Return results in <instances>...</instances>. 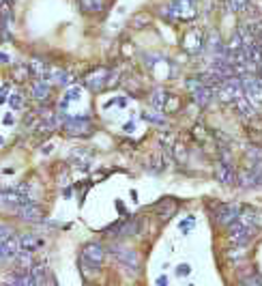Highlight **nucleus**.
I'll use <instances>...</instances> for the list:
<instances>
[{"mask_svg":"<svg viewBox=\"0 0 262 286\" xmlns=\"http://www.w3.org/2000/svg\"><path fill=\"white\" fill-rule=\"evenodd\" d=\"M215 178L222 185H234L236 183V170L228 162H217L215 166Z\"/></svg>","mask_w":262,"mask_h":286,"instance_id":"11","label":"nucleus"},{"mask_svg":"<svg viewBox=\"0 0 262 286\" xmlns=\"http://www.w3.org/2000/svg\"><path fill=\"white\" fill-rule=\"evenodd\" d=\"M168 92H166V88H155L150 92V97H148V102H150V108L152 110H157V112H164L166 110V106H168Z\"/></svg>","mask_w":262,"mask_h":286,"instance_id":"14","label":"nucleus"},{"mask_svg":"<svg viewBox=\"0 0 262 286\" xmlns=\"http://www.w3.org/2000/svg\"><path fill=\"white\" fill-rule=\"evenodd\" d=\"M16 123V118H13V114H4V125H13Z\"/></svg>","mask_w":262,"mask_h":286,"instance_id":"30","label":"nucleus"},{"mask_svg":"<svg viewBox=\"0 0 262 286\" xmlns=\"http://www.w3.org/2000/svg\"><path fill=\"white\" fill-rule=\"evenodd\" d=\"M0 144H4V138H2V136H0Z\"/></svg>","mask_w":262,"mask_h":286,"instance_id":"33","label":"nucleus"},{"mask_svg":"<svg viewBox=\"0 0 262 286\" xmlns=\"http://www.w3.org/2000/svg\"><path fill=\"white\" fill-rule=\"evenodd\" d=\"M210 216H213V220H215L220 226H226V228H228L232 222L238 220V216H241V209H238V206H234V204L217 202L213 209H210Z\"/></svg>","mask_w":262,"mask_h":286,"instance_id":"6","label":"nucleus"},{"mask_svg":"<svg viewBox=\"0 0 262 286\" xmlns=\"http://www.w3.org/2000/svg\"><path fill=\"white\" fill-rule=\"evenodd\" d=\"M174 153H176V160H178V162H185V160H187V146H185V144H176Z\"/></svg>","mask_w":262,"mask_h":286,"instance_id":"28","label":"nucleus"},{"mask_svg":"<svg viewBox=\"0 0 262 286\" xmlns=\"http://www.w3.org/2000/svg\"><path fill=\"white\" fill-rule=\"evenodd\" d=\"M252 176H254V183H256V188H262V164L258 166H252Z\"/></svg>","mask_w":262,"mask_h":286,"instance_id":"25","label":"nucleus"},{"mask_svg":"<svg viewBox=\"0 0 262 286\" xmlns=\"http://www.w3.org/2000/svg\"><path fill=\"white\" fill-rule=\"evenodd\" d=\"M30 92H32V99H34V102L48 104V99L52 97V84H50L48 80H41V78H39L37 82H32Z\"/></svg>","mask_w":262,"mask_h":286,"instance_id":"12","label":"nucleus"},{"mask_svg":"<svg viewBox=\"0 0 262 286\" xmlns=\"http://www.w3.org/2000/svg\"><path fill=\"white\" fill-rule=\"evenodd\" d=\"M13 260H16L18 271H30V269L34 267V256H32V252H24V250H20L18 256H16Z\"/></svg>","mask_w":262,"mask_h":286,"instance_id":"17","label":"nucleus"},{"mask_svg":"<svg viewBox=\"0 0 262 286\" xmlns=\"http://www.w3.org/2000/svg\"><path fill=\"white\" fill-rule=\"evenodd\" d=\"M155 211H157V216L162 220H170L174 213H176V200H172V198L162 200V202L155 204Z\"/></svg>","mask_w":262,"mask_h":286,"instance_id":"15","label":"nucleus"},{"mask_svg":"<svg viewBox=\"0 0 262 286\" xmlns=\"http://www.w3.org/2000/svg\"><path fill=\"white\" fill-rule=\"evenodd\" d=\"M254 234H256V228L247 226L243 224V222H232V224L228 226V239L234 248H245L247 243H250L254 239Z\"/></svg>","mask_w":262,"mask_h":286,"instance_id":"3","label":"nucleus"},{"mask_svg":"<svg viewBox=\"0 0 262 286\" xmlns=\"http://www.w3.org/2000/svg\"><path fill=\"white\" fill-rule=\"evenodd\" d=\"M18 241H20V250H24V252H34V250L43 248V239L37 237V234H32V232L18 234Z\"/></svg>","mask_w":262,"mask_h":286,"instance_id":"13","label":"nucleus"},{"mask_svg":"<svg viewBox=\"0 0 262 286\" xmlns=\"http://www.w3.org/2000/svg\"><path fill=\"white\" fill-rule=\"evenodd\" d=\"M6 104L11 106V110H24L26 108L24 95H22V92H11V95L6 97Z\"/></svg>","mask_w":262,"mask_h":286,"instance_id":"22","label":"nucleus"},{"mask_svg":"<svg viewBox=\"0 0 262 286\" xmlns=\"http://www.w3.org/2000/svg\"><path fill=\"white\" fill-rule=\"evenodd\" d=\"M80 258H82L84 267H90V269H99L101 262L106 258V250L101 243L97 241H90V243H84L82 246V252H80Z\"/></svg>","mask_w":262,"mask_h":286,"instance_id":"2","label":"nucleus"},{"mask_svg":"<svg viewBox=\"0 0 262 286\" xmlns=\"http://www.w3.org/2000/svg\"><path fill=\"white\" fill-rule=\"evenodd\" d=\"M131 28H136V30H142V28H146L150 24V16L148 13H138V16L131 18Z\"/></svg>","mask_w":262,"mask_h":286,"instance_id":"21","label":"nucleus"},{"mask_svg":"<svg viewBox=\"0 0 262 286\" xmlns=\"http://www.w3.org/2000/svg\"><path fill=\"white\" fill-rule=\"evenodd\" d=\"M0 62H9V56H6V54H0Z\"/></svg>","mask_w":262,"mask_h":286,"instance_id":"32","label":"nucleus"},{"mask_svg":"<svg viewBox=\"0 0 262 286\" xmlns=\"http://www.w3.org/2000/svg\"><path fill=\"white\" fill-rule=\"evenodd\" d=\"M78 4L84 13H90V16L106 11V0H78Z\"/></svg>","mask_w":262,"mask_h":286,"instance_id":"16","label":"nucleus"},{"mask_svg":"<svg viewBox=\"0 0 262 286\" xmlns=\"http://www.w3.org/2000/svg\"><path fill=\"white\" fill-rule=\"evenodd\" d=\"M110 252L114 254V258L118 260L125 269L134 271V274H138V271H140V256H138L136 250L125 248V246H118V243H116V246L110 248Z\"/></svg>","mask_w":262,"mask_h":286,"instance_id":"4","label":"nucleus"},{"mask_svg":"<svg viewBox=\"0 0 262 286\" xmlns=\"http://www.w3.org/2000/svg\"><path fill=\"white\" fill-rule=\"evenodd\" d=\"M142 116H144V120H148L150 125H157V127H166V125H168V123H166V118H164V114H162V112H157V110L144 112Z\"/></svg>","mask_w":262,"mask_h":286,"instance_id":"20","label":"nucleus"},{"mask_svg":"<svg viewBox=\"0 0 262 286\" xmlns=\"http://www.w3.org/2000/svg\"><path fill=\"white\" fill-rule=\"evenodd\" d=\"M189 271H192V267H189V264H178L176 267V276H189Z\"/></svg>","mask_w":262,"mask_h":286,"instance_id":"29","label":"nucleus"},{"mask_svg":"<svg viewBox=\"0 0 262 286\" xmlns=\"http://www.w3.org/2000/svg\"><path fill=\"white\" fill-rule=\"evenodd\" d=\"M28 76H30V67H28V65H18V67H13V74H11L13 82L22 84V82L28 80Z\"/></svg>","mask_w":262,"mask_h":286,"instance_id":"19","label":"nucleus"},{"mask_svg":"<svg viewBox=\"0 0 262 286\" xmlns=\"http://www.w3.org/2000/svg\"><path fill=\"white\" fill-rule=\"evenodd\" d=\"M11 237H16V230H13L11 226H6V224H0V243L9 241Z\"/></svg>","mask_w":262,"mask_h":286,"instance_id":"23","label":"nucleus"},{"mask_svg":"<svg viewBox=\"0 0 262 286\" xmlns=\"http://www.w3.org/2000/svg\"><path fill=\"white\" fill-rule=\"evenodd\" d=\"M260 46H262V44H260Z\"/></svg>","mask_w":262,"mask_h":286,"instance_id":"34","label":"nucleus"},{"mask_svg":"<svg viewBox=\"0 0 262 286\" xmlns=\"http://www.w3.org/2000/svg\"><path fill=\"white\" fill-rule=\"evenodd\" d=\"M157 284H159V286H168V278H166V276H159V278H157Z\"/></svg>","mask_w":262,"mask_h":286,"instance_id":"31","label":"nucleus"},{"mask_svg":"<svg viewBox=\"0 0 262 286\" xmlns=\"http://www.w3.org/2000/svg\"><path fill=\"white\" fill-rule=\"evenodd\" d=\"M28 196H24L22 192H18V188H4V190H0V204L6 206V209H13V211H18L20 206H24L28 202Z\"/></svg>","mask_w":262,"mask_h":286,"instance_id":"8","label":"nucleus"},{"mask_svg":"<svg viewBox=\"0 0 262 286\" xmlns=\"http://www.w3.org/2000/svg\"><path fill=\"white\" fill-rule=\"evenodd\" d=\"M178 228H180L183 232H189V230H192V228H194V216H187V218L178 224Z\"/></svg>","mask_w":262,"mask_h":286,"instance_id":"27","label":"nucleus"},{"mask_svg":"<svg viewBox=\"0 0 262 286\" xmlns=\"http://www.w3.org/2000/svg\"><path fill=\"white\" fill-rule=\"evenodd\" d=\"M110 76H112V71L108 67H97V69H92L90 74H86L84 84H86V88H90L92 92H99V90L108 88Z\"/></svg>","mask_w":262,"mask_h":286,"instance_id":"7","label":"nucleus"},{"mask_svg":"<svg viewBox=\"0 0 262 286\" xmlns=\"http://www.w3.org/2000/svg\"><path fill=\"white\" fill-rule=\"evenodd\" d=\"M245 160H247V164H252V166L262 164V146H247Z\"/></svg>","mask_w":262,"mask_h":286,"instance_id":"18","label":"nucleus"},{"mask_svg":"<svg viewBox=\"0 0 262 286\" xmlns=\"http://www.w3.org/2000/svg\"><path fill=\"white\" fill-rule=\"evenodd\" d=\"M241 84H243V95L250 99L254 106L262 104V80L256 74H245L241 76Z\"/></svg>","mask_w":262,"mask_h":286,"instance_id":"5","label":"nucleus"},{"mask_svg":"<svg viewBox=\"0 0 262 286\" xmlns=\"http://www.w3.org/2000/svg\"><path fill=\"white\" fill-rule=\"evenodd\" d=\"M250 4V0H228V9L230 11H243Z\"/></svg>","mask_w":262,"mask_h":286,"instance_id":"26","label":"nucleus"},{"mask_svg":"<svg viewBox=\"0 0 262 286\" xmlns=\"http://www.w3.org/2000/svg\"><path fill=\"white\" fill-rule=\"evenodd\" d=\"M16 216L20 220L28 222V224H39V222L43 220V211H41V206L34 202V200H28L24 206H20V209L16 211Z\"/></svg>","mask_w":262,"mask_h":286,"instance_id":"10","label":"nucleus"},{"mask_svg":"<svg viewBox=\"0 0 262 286\" xmlns=\"http://www.w3.org/2000/svg\"><path fill=\"white\" fill-rule=\"evenodd\" d=\"M241 286H262V276H258V274L247 276L241 280Z\"/></svg>","mask_w":262,"mask_h":286,"instance_id":"24","label":"nucleus"},{"mask_svg":"<svg viewBox=\"0 0 262 286\" xmlns=\"http://www.w3.org/2000/svg\"><path fill=\"white\" fill-rule=\"evenodd\" d=\"M60 127L71 138H88L92 134V123L88 116H71V114H60Z\"/></svg>","mask_w":262,"mask_h":286,"instance_id":"1","label":"nucleus"},{"mask_svg":"<svg viewBox=\"0 0 262 286\" xmlns=\"http://www.w3.org/2000/svg\"><path fill=\"white\" fill-rule=\"evenodd\" d=\"M180 46H183L189 54H198L206 48V37L202 30H189L183 39H180Z\"/></svg>","mask_w":262,"mask_h":286,"instance_id":"9","label":"nucleus"}]
</instances>
